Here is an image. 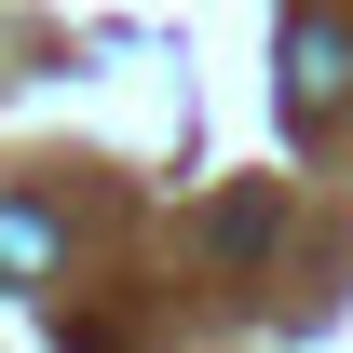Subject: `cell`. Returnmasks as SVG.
I'll return each instance as SVG.
<instances>
[{"instance_id":"obj_1","label":"cell","mask_w":353,"mask_h":353,"mask_svg":"<svg viewBox=\"0 0 353 353\" xmlns=\"http://www.w3.org/2000/svg\"><path fill=\"white\" fill-rule=\"evenodd\" d=\"M340 82H353V41H340V28H285V109H299V123H326V109H340Z\"/></svg>"},{"instance_id":"obj_2","label":"cell","mask_w":353,"mask_h":353,"mask_svg":"<svg viewBox=\"0 0 353 353\" xmlns=\"http://www.w3.org/2000/svg\"><path fill=\"white\" fill-rule=\"evenodd\" d=\"M54 272V218L41 204H0V285H41Z\"/></svg>"},{"instance_id":"obj_3","label":"cell","mask_w":353,"mask_h":353,"mask_svg":"<svg viewBox=\"0 0 353 353\" xmlns=\"http://www.w3.org/2000/svg\"><path fill=\"white\" fill-rule=\"evenodd\" d=\"M259 245H272V190H231L218 204V259H259Z\"/></svg>"}]
</instances>
